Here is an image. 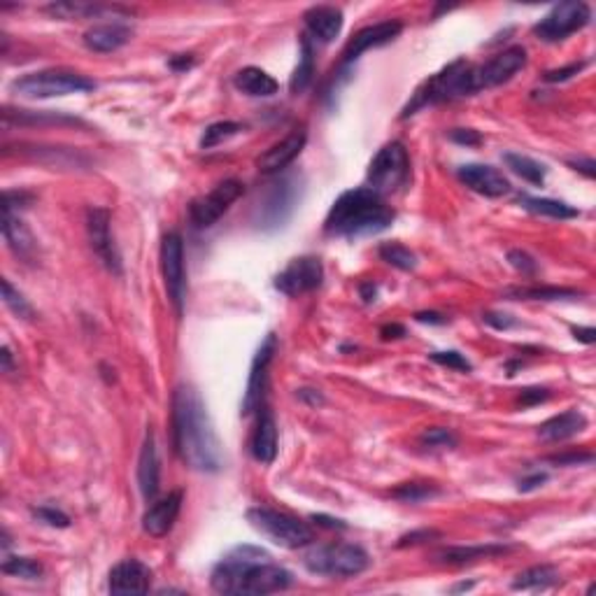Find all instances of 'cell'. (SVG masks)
I'll return each mask as SVG.
<instances>
[{
  "instance_id": "6da1fadb",
  "label": "cell",
  "mask_w": 596,
  "mask_h": 596,
  "mask_svg": "<svg viewBox=\"0 0 596 596\" xmlns=\"http://www.w3.org/2000/svg\"><path fill=\"white\" fill-rule=\"evenodd\" d=\"M173 443L182 462L198 473H220L224 450L201 394L180 384L173 394Z\"/></svg>"
},
{
  "instance_id": "7a4b0ae2",
  "label": "cell",
  "mask_w": 596,
  "mask_h": 596,
  "mask_svg": "<svg viewBox=\"0 0 596 596\" xmlns=\"http://www.w3.org/2000/svg\"><path fill=\"white\" fill-rule=\"evenodd\" d=\"M210 585L217 594L264 596L289 590L293 575L261 547L238 546L212 568Z\"/></svg>"
},
{
  "instance_id": "3957f363",
  "label": "cell",
  "mask_w": 596,
  "mask_h": 596,
  "mask_svg": "<svg viewBox=\"0 0 596 596\" xmlns=\"http://www.w3.org/2000/svg\"><path fill=\"white\" fill-rule=\"evenodd\" d=\"M396 220V212L380 194L368 186L343 192L329 210L324 231L333 238H364L383 233Z\"/></svg>"
},
{
  "instance_id": "277c9868",
  "label": "cell",
  "mask_w": 596,
  "mask_h": 596,
  "mask_svg": "<svg viewBox=\"0 0 596 596\" xmlns=\"http://www.w3.org/2000/svg\"><path fill=\"white\" fill-rule=\"evenodd\" d=\"M478 77H475V66L464 59H456L450 66H445L440 73L427 79L420 89L415 91V96L408 105L403 107L401 119H408L424 110L427 105H436V103L456 101V98L473 96L478 94Z\"/></svg>"
},
{
  "instance_id": "5b68a950",
  "label": "cell",
  "mask_w": 596,
  "mask_h": 596,
  "mask_svg": "<svg viewBox=\"0 0 596 596\" xmlns=\"http://www.w3.org/2000/svg\"><path fill=\"white\" fill-rule=\"evenodd\" d=\"M96 89V82L86 75H79L75 70H63V68H47L38 73H29L17 77L10 85L12 94L23 98H59L70 96V94H86Z\"/></svg>"
},
{
  "instance_id": "8992f818",
  "label": "cell",
  "mask_w": 596,
  "mask_h": 596,
  "mask_svg": "<svg viewBox=\"0 0 596 596\" xmlns=\"http://www.w3.org/2000/svg\"><path fill=\"white\" fill-rule=\"evenodd\" d=\"M305 568L315 575L327 578H355L364 573L371 557L357 543H327V546L310 547L303 557Z\"/></svg>"
},
{
  "instance_id": "52a82bcc",
  "label": "cell",
  "mask_w": 596,
  "mask_h": 596,
  "mask_svg": "<svg viewBox=\"0 0 596 596\" xmlns=\"http://www.w3.org/2000/svg\"><path fill=\"white\" fill-rule=\"evenodd\" d=\"M248 522L261 536L273 540L275 546L287 547V550H298V547H308L315 543V531L308 522L293 518L289 512L275 510V508H249Z\"/></svg>"
},
{
  "instance_id": "ba28073f",
  "label": "cell",
  "mask_w": 596,
  "mask_h": 596,
  "mask_svg": "<svg viewBox=\"0 0 596 596\" xmlns=\"http://www.w3.org/2000/svg\"><path fill=\"white\" fill-rule=\"evenodd\" d=\"M411 180V157L403 142H389L373 157L366 170V186L380 196L401 192Z\"/></svg>"
},
{
  "instance_id": "9c48e42d",
  "label": "cell",
  "mask_w": 596,
  "mask_h": 596,
  "mask_svg": "<svg viewBox=\"0 0 596 596\" xmlns=\"http://www.w3.org/2000/svg\"><path fill=\"white\" fill-rule=\"evenodd\" d=\"M591 22V7L582 0H568L552 7L546 17L534 26V35L547 45L562 42L568 35L578 33Z\"/></svg>"
},
{
  "instance_id": "30bf717a",
  "label": "cell",
  "mask_w": 596,
  "mask_h": 596,
  "mask_svg": "<svg viewBox=\"0 0 596 596\" xmlns=\"http://www.w3.org/2000/svg\"><path fill=\"white\" fill-rule=\"evenodd\" d=\"M161 273H164L166 292L175 312L182 315L186 303V268H185V242L177 231H170L161 242Z\"/></svg>"
},
{
  "instance_id": "8fae6325",
  "label": "cell",
  "mask_w": 596,
  "mask_h": 596,
  "mask_svg": "<svg viewBox=\"0 0 596 596\" xmlns=\"http://www.w3.org/2000/svg\"><path fill=\"white\" fill-rule=\"evenodd\" d=\"M242 194H245V185H242L240 180L220 182L212 192L196 198V201L189 205V217H192L194 226H198V229H210L212 224H217V221L231 210V205Z\"/></svg>"
},
{
  "instance_id": "7c38bea8",
  "label": "cell",
  "mask_w": 596,
  "mask_h": 596,
  "mask_svg": "<svg viewBox=\"0 0 596 596\" xmlns=\"http://www.w3.org/2000/svg\"><path fill=\"white\" fill-rule=\"evenodd\" d=\"M298 180L296 177H284L282 182L270 186V192L266 194L264 201L257 208V224L264 231H273L280 229L284 221L292 217L298 203Z\"/></svg>"
},
{
  "instance_id": "4fadbf2b",
  "label": "cell",
  "mask_w": 596,
  "mask_h": 596,
  "mask_svg": "<svg viewBox=\"0 0 596 596\" xmlns=\"http://www.w3.org/2000/svg\"><path fill=\"white\" fill-rule=\"evenodd\" d=\"M113 217L105 208H89L86 210V233H89L91 249L96 254L101 264L105 266L113 275H122V254L114 245L113 236Z\"/></svg>"
},
{
  "instance_id": "5bb4252c",
  "label": "cell",
  "mask_w": 596,
  "mask_h": 596,
  "mask_svg": "<svg viewBox=\"0 0 596 596\" xmlns=\"http://www.w3.org/2000/svg\"><path fill=\"white\" fill-rule=\"evenodd\" d=\"M275 352H277V336L275 333H268L264 343H261V348L257 349L252 366H249L248 389H245V396H242V405H240V412L245 417L254 415V412L264 405V394H266V387H268V368L273 357H275Z\"/></svg>"
},
{
  "instance_id": "9a60e30c",
  "label": "cell",
  "mask_w": 596,
  "mask_h": 596,
  "mask_svg": "<svg viewBox=\"0 0 596 596\" xmlns=\"http://www.w3.org/2000/svg\"><path fill=\"white\" fill-rule=\"evenodd\" d=\"M324 282V266L317 257H301L293 259L287 268L277 273L275 289L284 296H301V293L315 292Z\"/></svg>"
},
{
  "instance_id": "2e32d148",
  "label": "cell",
  "mask_w": 596,
  "mask_h": 596,
  "mask_svg": "<svg viewBox=\"0 0 596 596\" xmlns=\"http://www.w3.org/2000/svg\"><path fill=\"white\" fill-rule=\"evenodd\" d=\"M527 66V50L519 45H512L508 50L499 51L496 57H492L487 63H480L475 66V77H478V89H492V86H499L508 79H512L515 75Z\"/></svg>"
},
{
  "instance_id": "e0dca14e",
  "label": "cell",
  "mask_w": 596,
  "mask_h": 596,
  "mask_svg": "<svg viewBox=\"0 0 596 596\" xmlns=\"http://www.w3.org/2000/svg\"><path fill=\"white\" fill-rule=\"evenodd\" d=\"M403 31V23L396 22V19H387V22H377L373 26H366L361 29L355 38L349 40L348 47L343 51V68L352 66L361 54H366L368 50H377V47H384L389 42H394L396 38Z\"/></svg>"
},
{
  "instance_id": "ac0fdd59",
  "label": "cell",
  "mask_w": 596,
  "mask_h": 596,
  "mask_svg": "<svg viewBox=\"0 0 596 596\" xmlns=\"http://www.w3.org/2000/svg\"><path fill=\"white\" fill-rule=\"evenodd\" d=\"M152 587V568L140 559H122L107 575L110 594H147Z\"/></svg>"
},
{
  "instance_id": "d6986e66",
  "label": "cell",
  "mask_w": 596,
  "mask_h": 596,
  "mask_svg": "<svg viewBox=\"0 0 596 596\" xmlns=\"http://www.w3.org/2000/svg\"><path fill=\"white\" fill-rule=\"evenodd\" d=\"M456 177L462 180V185H466L471 192L480 194V196L487 198H501L510 194V180L506 175L501 173L499 168L487 164H466L456 170Z\"/></svg>"
},
{
  "instance_id": "ffe728a7",
  "label": "cell",
  "mask_w": 596,
  "mask_h": 596,
  "mask_svg": "<svg viewBox=\"0 0 596 596\" xmlns=\"http://www.w3.org/2000/svg\"><path fill=\"white\" fill-rule=\"evenodd\" d=\"M182 494L180 490L170 492L168 496H161V499L152 501V506L147 508L145 515H142V531L152 538H164L173 531L175 522L180 518L182 510Z\"/></svg>"
},
{
  "instance_id": "44dd1931",
  "label": "cell",
  "mask_w": 596,
  "mask_h": 596,
  "mask_svg": "<svg viewBox=\"0 0 596 596\" xmlns=\"http://www.w3.org/2000/svg\"><path fill=\"white\" fill-rule=\"evenodd\" d=\"M305 142H308V133H305V129L292 131L287 138H282L280 142L268 147V149L257 158V168H259V173L264 175L282 173V170L287 168L298 154L303 152Z\"/></svg>"
},
{
  "instance_id": "7402d4cb",
  "label": "cell",
  "mask_w": 596,
  "mask_h": 596,
  "mask_svg": "<svg viewBox=\"0 0 596 596\" xmlns=\"http://www.w3.org/2000/svg\"><path fill=\"white\" fill-rule=\"evenodd\" d=\"M257 412H259V420H257V427H254L252 438H249V452H252L254 462L268 466V464L275 462L277 456L275 415L266 403Z\"/></svg>"
},
{
  "instance_id": "603a6c76",
  "label": "cell",
  "mask_w": 596,
  "mask_h": 596,
  "mask_svg": "<svg viewBox=\"0 0 596 596\" xmlns=\"http://www.w3.org/2000/svg\"><path fill=\"white\" fill-rule=\"evenodd\" d=\"M158 483H161V462H158L157 440H154V431L145 433V443H142L140 459H138V487L147 503H152L158 494Z\"/></svg>"
},
{
  "instance_id": "cb8c5ba5",
  "label": "cell",
  "mask_w": 596,
  "mask_h": 596,
  "mask_svg": "<svg viewBox=\"0 0 596 596\" xmlns=\"http://www.w3.org/2000/svg\"><path fill=\"white\" fill-rule=\"evenodd\" d=\"M308 38H315L321 45H329L343 31V10L333 5H315L303 14Z\"/></svg>"
},
{
  "instance_id": "d4e9b609",
  "label": "cell",
  "mask_w": 596,
  "mask_h": 596,
  "mask_svg": "<svg viewBox=\"0 0 596 596\" xmlns=\"http://www.w3.org/2000/svg\"><path fill=\"white\" fill-rule=\"evenodd\" d=\"M133 35V31L122 22H107L91 26L85 33V47L98 54H113V51L122 50Z\"/></svg>"
},
{
  "instance_id": "484cf974",
  "label": "cell",
  "mask_w": 596,
  "mask_h": 596,
  "mask_svg": "<svg viewBox=\"0 0 596 596\" xmlns=\"http://www.w3.org/2000/svg\"><path fill=\"white\" fill-rule=\"evenodd\" d=\"M587 429V417L585 412L578 411V408H571V411H564L559 415L550 417L546 422L538 427V438L546 440V443H562V440L573 438L580 431Z\"/></svg>"
},
{
  "instance_id": "4316f807",
  "label": "cell",
  "mask_w": 596,
  "mask_h": 596,
  "mask_svg": "<svg viewBox=\"0 0 596 596\" xmlns=\"http://www.w3.org/2000/svg\"><path fill=\"white\" fill-rule=\"evenodd\" d=\"M233 85L238 91H242L245 96L252 98H270L275 96L280 85H277L275 77H270L266 70L257 66H248L238 70V75L233 77Z\"/></svg>"
},
{
  "instance_id": "83f0119b",
  "label": "cell",
  "mask_w": 596,
  "mask_h": 596,
  "mask_svg": "<svg viewBox=\"0 0 596 596\" xmlns=\"http://www.w3.org/2000/svg\"><path fill=\"white\" fill-rule=\"evenodd\" d=\"M3 236H5L7 245L19 257H31L35 249V238L26 229V224L19 217V210H12L3 205Z\"/></svg>"
},
{
  "instance_id": "f1b7e54d",
  "label": "cell",
  "mask_w": 596,
  "mask_h": 596,
  "mask_svg": "<svg viewBox=\"0 0 596 596\" xmlns=\"http://www.w3.org/2000/svg\"><path fill=\"white\" fill-rule=\"evenodd\" d=\"M47 14L57 19H105L110 14H126L129 10L119 5H94V3H51L45 7Z\"/></svg>"
},
{
  "instance_id": "f546056e",
  "label": "cell",
  "mask_w": 596,
  "mask_h": 596,
  "mask_svg": "<svg viewBox=\"0 0 596 596\" xmlns=\"http://www.w3.org/2000/svg\"><path fill=\"white\" fill-rule=\"evenodd\" d=\"M510 547L506 546H466V547H445L436 555L440 564H450V566H464V564L480 562V559H492L499 555H506Z\"/></svg>"
},
{
  "instance_id": "4dcf8cb0",
  "label": "cell",
  "mask_w": 596,
  "mask_h": 596,
  "mask_svg": "<svg viewBox=\"0 0 596 596\" xmlns=\"http://www.w3.org/2000/svg\"><path fill=\"white\" fill-rule=\"evenodd\" d=\"M519 208H524L531 214H540V217H550V220H573L578 217L580 210L568 205V203L557 201V198H534V196H518Z\"/></svg>"
},
{
  "instance_id": "1f68e13d",
  "label": "cell",
  "mask_w": 596,
  "mask_h": 596,
  "mask_svg": "<svg viewBox=\"0 0 596 596\" xmlns=\"http://www.w3.org/2000/svg\"><path fill=\"white\" fill-rule=\"evenodd\" d=\"M559 580V571L555 566H550V564H540V566H531L527 568V571H522V573L515 575V580H512V590H547V587H552L555 582Z\"/></svg>"
},
{
  "instance_id": "d6a6232c",
  "label": "cell",
  "mask_w": 596,
  "mask_h": 596,
  "mask_svg": "<svg viewBox=\"0 0 596 596\" xmlns=\"http://www.w3.org/2000/svg\"><path fill=\"white\" fill-rule=\"evenodd\" d=\"M503 161H506V166L512 170V173L518 175V177H522L524 182H529V185L543 186V182H546V175H547L546 166L538 164L536 158L527 157V154L506 152L503 154Z\"/></svg>"
},
{
  "instance_id": "836d02e7",
  "label": "cell",
  "mask_w": 596,
  "mask_h": 596,
  "mask_svg": "<svg viewBox=\"0 0 596 596\" xmlns=\"http://www.w3.org/2000/svg\"><path fill=\"white\" fill-rule=\"evenodd\" d=\"M510 301H566L580 298V292L566 287H512L506 292Z\"/></svg>"
},
{
  "instance_id": "e575fe53",
  "label": "cell",
  "mask_w": 596,
  "mask_h": 596,
  "mask_svg": "<svg viewBox=\"0 0 596 596\" xmlns=\"http://www.w3.org/2000/svg\"><path fill=\"white\" fill-rule=\"evenodd\" d=\"M312 75H315V51H312V42L308 35H303L301 38V59H298V66L292 75V82H289L292 94L303 91L310 85Z\"/></svg>"
},
{
  "instance_id": "d590c367",
  "label": "cell",
  "mask_w": 596,
  "mask_h": 596,
  "mask_svg": "<svg viewBox=\"0 0 596 596\" xmlns=\"http://www.w3.org/2000/svg\"><path fill=\"white\" fill-rule=\"evenodd\" d=\"M377 254H380V259L392 266V268L405 270V273H411V270L417 268V254L405 248V245H401V242H383Z\"/></svg>"
},
{
  "instance_id": "8d00e7d4",
  "label": "cell",
  "mask_w": 596,
  "mask_h": 596,
  "mask_svg": "<svg viewBox=\"0 0 596 596\" xmlns=\"http://www.w3.org/2000/svg\"><path fill=\"white\" fill-rule=\"evenodd\" d=\"M392 496L396 501H403V503H422V501H431L440 496V487H436L433 483H403L392 492Z\"/></svg>"
},
{
  "instance_id": "74e56055",
  "label": "cell",
  "mask_w": 596,
  "mask_h": 596,
  "mask_svg": "<svg viewBox=\"0 0 596 596\" xmlns=\"http://www.w3.org/2000/svg\"><path fill=\"white\" fill-rule=\"evenodd\" d=\"M240 131L242 124H238V122H217V124H210L201 135V149H212V147L221 145V142L231 140L233 135H238Z\"/></svg>"
},
{
  "instance_id": "f35d334b",
  "label": "cell",
  "mask_w": 596,
  "mask_h": 596,
  "mask_svg": "<svg viewBox=\"0 0 596 596\" xmlns=\"http://www.w3.org/2000/svg\"><path fill=\"white\" fill-rule=\"evenodd\" d=\"M0 568H3V573L14 575V578H23V580L42 578V564L33 557H7Z\"/></svg>"
},
{
  "instance_id": "ab89813d",
  "label": "cell",
  "mask_w": 596,
  "mask_h": 596,
  "mask_svg": "<svg viewBox=\"0 0 596 596\" xmlns=\"http://www.w3.org/2000/svg\"><path fill=\"white\" fill-rule=\"evenodd\" d=\"M420 443L427 450H455L456 445H459V438H456V433L452 429L431 427L422 433Z\"/></svg>"
},
{
  "instance_id": "60d3db41",
  "label": "cell",
  "mask_w": 596,
  "mask_h": 596,
  "mask_svg": "<svg viewBox=\"0 0 596 596\" xmlns=\"http://www.w3.org/2000/svg\"><path fill=\"white\" fill-rule=\"evenodd\" d=\"M3 301H5V305L12 310V312L17 317H22V320H33L35 317L33 305L23 298V293L19 292V289L12 287L10 280H3Z\"/></svg>"
},
{
  "instance_id": "b9f144b4",
  "label": "cell",
  "mask_w": 596,
  "mask_h": 596,
  "mask_svg": "<svg viewBox=\"0 0 596 596\" xmlns=\"http://www.w3.org/2000/svg\"><path fill=\"white\" fill-rule=\"evenodd\" d=\"M429 359L436 361V364L445 366V368H452V371H462V373H471L473 364L462 355V352H456V349H447V352H431Z\"/></svg>"
},
{
  "instance_id": "7bdbcfd3",
  "label": "cell",
  "mask_w": 596,
  "mask_h": 596,
  "mask_svg": "<svg viewBox=\"0 0 596 596\" xmlns=\"http://www.w3.org/2000/svg\"><path fill=\"white\" fill-rule=\"evenodd\" d=\"M31 512H33L35 519H40V522L47 524V527H54V529H66V527H70V518H68L63 510H59V508L40 506L33 508Z\"/></svg>"
},
{
  "instance_id": "ee69618b",
  "label": "cell",
  "mask_w": 596,
  "mask_h": 596,
  "mask_svg": "<svg viewBox=\"0 0 596 596\" xmlns=\"http://www.w3.org/2000/svg\"><path fill=\"white\" fill-rule=\"evenodd\" d=\"M508 261H510L512 268L527 277L536 275V270H538V264H536L534 257L527 252H522V249H510V252H508Z\"/></svg>"
},
{
  "instance_id": "f6af8a7d",
  "label": "cell",
  "mask_w": 596,
  "mask_h": 596,
  "mask_svg": "<svg viewBox=\"0 0 596 596\" xmlns=\"http://www.w3.org/2000/svg\"><path fill=\"white\" fill-rule=\"evenodd\" d=\"M547 464H555V466H580V464H591L594 462V455L591 452H562V455H550L546 459Z\"/></svg>"
},
{
  "instance_id": "bcb514c9",
  "label": "cell",
  "mask_w": 596,
  "mask_h": 596,
  "mask_svg": "<svg viewBox=\"0 0 596 596\" xmlns=\"http://www.w3.org/2000/svg\"><path fill=\"white\" fill-rule=\"evenodd\" d=\"M483 320L484 324H490V327L496 329V331H508V329H512L518 324V320L512 315H508V312H484Z\"/></svg>"
},
{
  "instance_id": "7dc6e473",
  "label": "cell",
  "mask_w": 596,
  "mask_h": 596,
  "mask_svg": "<svg viewBox=\"0 0 596 596\" xmlns=\"http://www.w3.org/2000/svg\"><path fill=\"white\" fill-rule=\"evenodd\" d=\"M587 61H580V63H571V66L566 68H557V70H547L546 73V82H566V79H571L573 75H578L580 70H585Z\"/></svg>"
},
{
  "instance_id": "c3c4849f",
  "label": "cell",
  "mask_w": 596,
  "mask_h": 596,
  "mask_svg": "<svg viewBox=\"0 0 596 596\" xmlns=\"http://www.w3.org/2000/svg\"><path fill=\"white\" fill-rule=\"evenodd\" d=\"M450 140L456 145H466V147H478L483 142V135L473 129H455L450 131Z\"/></svg>"
},
{
  "instance_id": "681fc988",
  "label": "cell",
  "mask_w": 596,
  "mask_h": 596,
  "mask_svg": "<svg viewBox=\"0 0 596 596\" xmlns=\"http://www.w3.org/2000/svg\"><path fill=\"white\" fill-rule=\"evenodd\" d=\"M431 538H440L438 531L433 529H420V531H411V534L401 536L399 547H408V546H420V543H427Z\"/></svg>"
},
{
  "instance_id": "f907efd6",
  "label": "cell",
  "mask_w": 596,
  "mask_h": 596,
  "mask_svg": "<svg viewBox=\"0 0 596 596\" xmlns=\"http://www.w3.org/2000/svg\"><path fill=\"white\" fill-rule=\"evenodd\" d=\"M546 483H547V473H543V471L531 473V475H527V478L519 480L518 490L522 492V494H529V492L540 490V487H543Z\"/></svg>"
},
{
  "instance_id": "816d5d0a",
  "label": "cell",
  "mask_w": 596,
  "mask_h": 596,
  "mask_svg": "<svg viewBox=\"0 0 596 596\" xmlns=\"http://www.w3.org/2000/svg\"><path fill=\"white\" fill-rule=\"evenodd\" d=\"M550 399V392L547 389H540V387H529V389H522V394H519V403L524 405V408H529V405H536V403H543V401Z\"/></svg>"
},
{
  "instance_id": "f5cc1de1",
  "label": "cell",
  "mask_w": 596,
  "mask_h": 596,
  "mask_svg": "<svg viewBox=\"0 0 596 596\" xmlns=\"http://www.w3.org/2000/svg\"><path fill=\"white\" fill-rule=\"evenodd\" d=\"M296 399L308 403L310 408H320V405H324V394H321L320 389H310V387L296 389Z\"/></svg>"
},
{
  "instance_id": "db71d44e",
  "label": "cell",
  "mask_w": 596,
  "mask_h": 596,
  "mask_svg": "<svg viewBox=\"0 0 596 596\" xmlns=\"http://www.w3.org/2000/svg\"><path fill=\"white\" fill-rule=\"evenodd\" d=\"M568 166H571V168L573 170H578V173H582L585 175V177H590V180H594V175H596V164H594V158H575V161H568Z\"/></svg>"
},
{
  "instance_id": "11a10c76",
  "label": "cell",
  "mask_w": 596,
  "mask_h": 596,
  "mask_svg": "<svg viewBox=\"0 0 596 596\" xmlns=\"http://www.w3.org/2000/svg\"><path fill=\"white\" fill-rule=\"evenodd\" d=\"M312 522L320 524V527H327V529H348V524L343 519L329 518V515H312Z\"/></svg>"
},
{
  "instance_id": "9f6ffc18",
  "label": "cell",
  "mask_w": 596,
  "mask_h": 596,
  "mask_svg": "<svg viewBox=\"0 0 596 596\" xmlns=\"http://www.w3.org/2000/svg\"><path fill=\"white\" fill-rule=\"evenodd\" d=\"M571 333H573L575 340L585 345H591L596 340V331L591 327H571Z\"/></svg>"
},
{
  "instance_id": "6f0895ef",
  "label": "cell",
  "mask_w": 596,
  "mask_h": 596,
  "mask_svg": "<svg viewBox=\"0 0 596 596\" xmlns=\"http://www.w3.org/2000/svg\"><path fill=\"white\" fill-rule=\"evenodd\" d=\"M359 296L364 298V303H373L377 296V284H373V282H361Z\"/></svg>"
},
{
  "instance_id": "680465c9",
  "label": "cell",
  "mask_w": 596,
  "mask_h": 596,
  "mask_svg": "<svg viewBox=\"0 0 596 596\" xmlns=\"http://www.w3.org/2000/svg\"><path fill=\"white\" fill-rule=\"evenodd\" d=\"M415 320L424 321V324H445V321H447V317L440 315V312H417Z\"/></svg>"
},
{
  "instance_id": "91938a15",
  "label": "cell",
  "mask_w": 596,
  "mask_h": 596,
  "mask_svg": "<svg viewBox=\"0 0 596 596\" xmlns=\"http://www.w3.org/2000/svg\"><path fill=\"white\" fill-rule=\"evenodd\" d=\"M380 336H383L384 340H392V338H401V336H405V329L401 327V324H387V327H383V331H380Z\"/></svg>"
},
{
  "instance_id": "94428289",
  "label": "cell",
  "mask_w": 596,
  "mask_h": 596,
  "mask_svg": "<svg viewBox=\"0 0 596 596\" xmlns=\"http://www.w3.org/2000/svg\"><path fill=\"white\" fill-rule=\"evenodd\" d=\"M170 66H173L175 70H185V68H192L194 66V59L192 57H185V54H182V59H173V61H170Z\"/></svg>"
},
{
  "instance_id": "6125c7cd",
  "label": "cell",
  "mask_w": 596,
  "mask_h": 596,
  "mask_svg": "<svg viewBox=\"0 0 596 596\" xmlns=\"http://www.w3.org/2000/svg\"><path fill=\"white\" fill-rule=\"evenodd\" d=\"M3 371L5 373H10L12 371V355H10V349L7 348H3Z\"/></svg>"
}]
</instances>
